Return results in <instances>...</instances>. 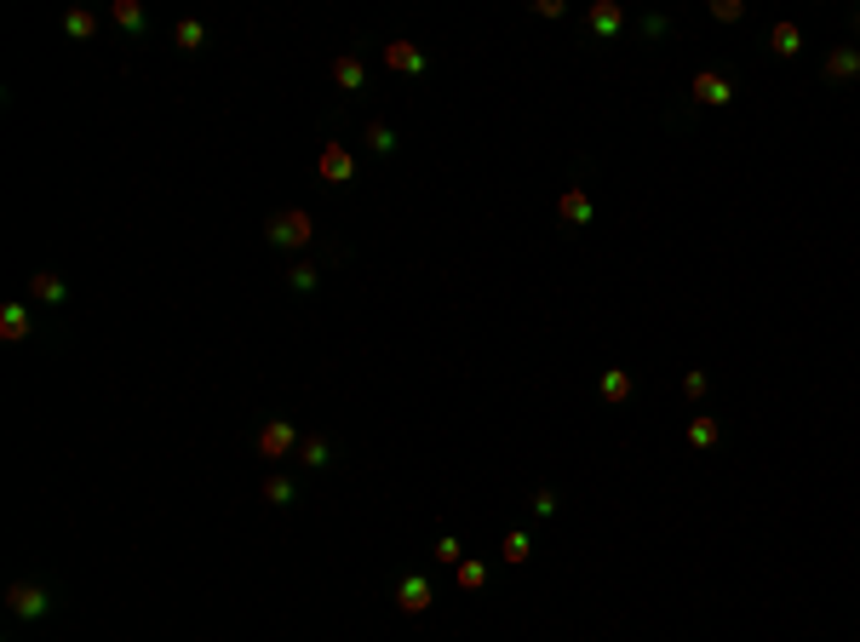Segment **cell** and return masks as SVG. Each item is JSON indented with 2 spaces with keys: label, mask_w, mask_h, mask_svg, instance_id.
I'll list each match as a JSON object with an SVG mask.
<instances>
[{
  "label": "cell",
  "mask_w": 860,
  "mask_h": 642,
  "mask_svg": "<svg viewBox=\"0 0 860 642\" xmlns=\"http://www.w3.org/2000/svg\"><path fill=\"white\" fill-rule=\"evenodd\" d=\"M562 12H568L562 0H534V18H562Z\"/></svg>",
  "instance_id": "cell-30"
},
{
  "label": "cell",
  "mask_w": 860,
  "mask_h": 642,
  "mask_svg": "<svg viewBox=\"0 0 860 642\" xmlns=\"http://www.w3.org/2000/svg\"><path fill=\"white\" fill-rule=\"evenodd\" d=\"M29 327H35V321H29V299H12L6 310H0V339H6V344L29 339Z\"/></svg>",
  "instance_id": "cell-9"
},
{
  "label": "cell",
  "mask_w": 860,
  "mask_h": 642,
  "mask_svg": "<svg viewBox=\"0 0 860 642\" xmlns=\"http://www.w3.org/2000/svg\"><path fill=\"white\" fill-rule=\"evenodd\" d=\"M264 236H270V247L304 253V247L316 241V218H310L304 207H287V212H276V218H270V230H264Z\"/></svg>",
  "instance_id": "cell-1"
},
{
  "label": "cell",
  "mask_w": 860,
  "mask_h": 642,
  "mask_svg": "<svg viewBox=\"0 0 860 642\" xmlns=\"http://www.w3.org/2000/svg\"><path fill=\"white\" fill-rule=\"evenodd\" d=\"M769 52L774 58H797V52H803V29H797V23H774L769 29Z\"/></svg>",
  "instance_id": "cell-15"
},
{
  "label": "cell",
  "mask_w": 860,
  "mask_h": 642,
  "mask_svg": "<svg viewBox=\"0 0 860 642\" xmlns=\"http://www.w3.org/2000/svg\"><path fill=\"white\" fill-rule=\"evenodd\" d=\"M430 602H436V585H430L425 574H408V579L396 585V608H402V614H425Z\"/></svg>",
  "instance_id": "cell-6"
},
{
  "label": "cell",
  "mask_w": 860,
  "mask_h": 642,
  "mask_svg": "<svg viewBox=\"0 0 860 642\" xmlns=\"http://www.w3.org/2000/svg\"><path fill=\"white\" fill-rule=\"evenodd\" d=\"M172 41H178V52H201V46H207V23H201V18H184L178 29H172Z\"/></svg>",
  "instance_id": "cell-19"
},
{
  "label": "cell",
  "mask_w": 860,
  "mask_h": 642,
  "mask_svg": "<svg viewBox=\"0 0 860 642\" xmlns=\"http://www.w3.org/2000/svg\"><path fill=\"white\" fill-rule=\"evenodd\" d=\"M287 287H293V293H316V270H310V264H293V270H287Z\"/></svg>",
  "instance_id": "cell-27"
},
{
  "label": "cell",
  "mask_w": 860,
  "mask_h": 642,
  "mask_svg": "<svg viewBox=\"0 0 860 642\" xmlns=\"http://www.w3.org/2000/svg\"><path fill=\"white\" fill-rule=\"evenodd\" d=\"M367 149L373 155H396V132H390L385 121H373V127H367Z\"/></svg>",
  "instance_id": "cell-25"
},
{
  "label": "cell",
  "mask_w": 860,
  "mask_h": 642,
  "mask_svg": "<svg viewBox=\"0 0 860 642\" xmlns=\"http://www.w3.org/2000/svg\"><path fill=\"white\" fill-rule=\"evenodd\" d=\"M333 86H344V92H362V86H367V64H362L356 52L333 58Z\"/></svg>",
  "instance_id": "cell-11"
},
{
  "label": "cell",
  "mask_w": 860,
  "mask_h": 642,
  "mask_svg": "<svg viewBox=\"0 0 860 642\" xmlns=\"http://www.w3.org/2000/svg\"><path fill=\"white\" fill-rule=\"evenodd\" d=\"M826 81H860V46H837L826 58Z\"/></svg>",
  "instance_id": "cell-13"
},
{
  "label": "cell",
  "mask_w": 860,
  "mask_h": 642,
  "mask_svg": "<svg viewBox=\"0 0 860 642\" xmlns=\"http://www.w3.org/2000/svg\"><path fill=\"white\" fill-rule=\"evenodd\" d=\"M557 212H562V224H574V230H585L591 218H597V207H591V195L574 184V190H562V201H557Z\"/></svg>",
  "instance_id": "cell-8"
},
{
  "label": "cell",
  "mask_w": 860,
  "mask_h": 642,
  "mask_svg": "<svg viewBox=\"0 0 860 642\" xmlns=\"http://www.w3.org/2000/svg\"><path fill=\"white\" fill-rule=\"evenodd\" d=\"M706 12H711L717 23H740V18H746V6H740V0H711Z\"/></svg>",
  "instance_id": "cell-26"
},
{
  "label": "cell",
  "mask_w": 860,
  "mask_h": 642,
  "mask_svg": "<svg viewBox=\"0 0 860 642\" xmlns=\"http://www.w3.org/2000/svg\"><path fill=\"white\" fill-rule=\"evenodd\" d=\"M92 29H98V18H92L86 6H75V12H64V35H69V41H86Z\"/></svg>",
  "instance_id": "cell-22"
},
{
  "label": "cell",
  "mask_w": 860,
  "mask_h": 642,
  "mask_svg": "<svg viewBox=\"0 0 860 642\" xmlns=\"http://www.w3.org/2000/svg\"><path fill=\"white\" fill-rule=\"evenodd\" d=\"M316 178H321V184H350V178H356V155H350V144L327 138V144L316 149Z\"/></svg>",
  "instance_id": "cell-3"
},
{
  "label": "cell",
  "mask_w": 860,
  "mask_h": 642,
  "mask_svg": "<svg viewBox=\"0 0 860 642\" xmlns=\"http://www.w3.org/2000/svg\"><path fill=\"white\" fill-rule=\"evenodd\" d=\"M299 425H293V419H264L258 425V436H253V448L264 453V459H293V453H299Z\"/></svg>",
  "instance_id": "cell-2"
},
{
  "label": "cell",
  "mask_w": 860,
  "mask_h": 642,
  "mask_svg": "<svg viewBox=\"0 0 860 642\" xmlns=\"http://www.w3.org/2000/svg\"><path fill=\"white\" fill-rule=\"evenodd\" d=\"M683 390H688V402H700V396L711 390V379H706V373H688V379H683Z\"/></svg>",
  "instance_id": "cell-29"
},
{
  "label": "cell",
  "mask_w": 860,
  "mask_h": 642,
  "mask_svg": "<svg viewBox=\"0 0 860 642\" xmlns=\"http://www.w3.org/2000/svg\"><path fill=\"white\" fill-rule=\"evenodd\" d=\"M109 18L127 29V35H144V29H149V18H144V6H138V0H115V6H109Z\"/></svg>",
  "instance_id": "cell-17"
},
{
  "label": "cell",
  "mask_w": 860,
  "mask_h": 642,
  "mask_svg": "<svg viewBox=\"0 0 860 642\" xmlns=\"http://www.w3.org/2000/svg\"><path fill=\"white\" fill-rule=\"evenodd\" d=\"M717 442H723V425H717V413H694V419H688V448L706 453V448H717Z\"/></svg>",
  "instance_id": "cell-12"
},
{
  "label": "cell",
  "mask_w": 860,
  "mask_h": 642,
  "mask_svg": "<svg viewBox=\"0 0 860 642\" xmlns=\"http://www.w3.org/2000/svg\"><path fill=\"white\" fill-rule=\"evenodd\" d=\"M585 23L597 29V35H620V29H625V12L614 6V0H597V6L585 12Z\"/></svg>",
  "instance_id": "cell-14"
},
{
  "label": "cell",
  "mask_w": 860,
  "mask_h": 642,
  "mask_svg": "<svg viewBox=\"0 0 860 642\" xmlns=\"http://www.w3.org/2000/svg\"><path fill=\"white\" fill-rule=\"evenodd\" d=\"M528 505H534V516L545 522V516H557V493H551V488H539L534 499H528Z\"/></svg>",
  "instance_id": "cell-28"
},
{
  "label": "cell",
  "mask_w": 860,
  "mask_h": 642,
  "mask_svg": "<svg viewBox=\"0 0 860 642\" xmlns=\"http://www.w3.org/2000/svg\"><path fill=\"white\" fill-rule=\"evenodd\" d=\"M511 562V568H522L528 556H534V534H528V528H516V534H505V551H499Z\"/></svg>",
  "instance_id": "cell-20"
},
{
  "label": "cell",
  "mask_w": 860,
  "mask_h": 642,
  "mask_svg": "<svg viewBox=\"0 0 860 642\" xmlns=\"http://www.w3.org/2000/svg\"><path fill=\"white\" fill-rule=\"evenodd\" d=\"M264 499H270V505H293L299 488H293V476H264Z\"/></svg>",
  "instance_id": "cell-23"
},
{
  "label": "cell",
  "mask_w": 860,
  "mask_h": 642,
  "mask_svg": "<svg viewBox=\"0 0 860 642\" xmlns=\"http://www.w3.org/2000/svg\"><path fill=\"white\" fill-rule=\"evenodd\" d=\"M631 390H637V384H631V373H625V367H608V373H602V402L620 407V402H631Z\"/></svg>",
  "instance_id": "cell-18"
},
{
  "label": "cell",
  "mask_w": 860,
  "mask_h": 642,
  "mask_svg": "<svg viewBox=\"0 0 860 642\" xmlns=\"http://www.w3.org/2000/svg\"><path fill=\"white\" fill-rule=\"evenodd\" d=\"M293 459H299V465H310V471H327V465H333V448H327V436H304Z\"/></svg>",
  "instance_id": "cell-16"
},
{
  "label": "cell",
  "mask_w": 860,
  "mask_h": 642,
  "mask_svg": "<svg viewBox=\"0 0 860 642\" xmlns=\"http://www.w3.org/2000/svg\"><path fill=\"white\" fill-rule=\"evenodd\" d=\"M453 579H459V591H482L488 585V562H476V556H465L459 568H453Z\"/></svg>",
  "instance_id": "cell-21"
},
{
  "label": "cell",
  "mask_w": 860,
  "mask_h": 642,
  "mask_svg": "<svg viewBox=\"0 0 860 642\" xmlns=\"http://www.w3.org/2000/svg\"><path fill=\"white\" fill-rule=\"evenodd\" d=\"M29 299H35V304H64V299H69L64 276H52V270H35V276H29Z\"/></svg>",
  "instance_id": "cell-10"
},
{
  "label": "cell",
  "mask_w": 860,
  "mask_h": 642,
  "mask_svg": "<svg viewBox=\"0 0 860 642\" xmlns=\"http://www.w3.org/2000/svg\"><path fill=\"white\" fill-rule=\"evenodd\" d=\"M6 608H12L18 619H46V614H52V597H46V585L18 579V585H6Z\"/></svg>",
  "instance_id": "cell-4"
},
{
  "label": "cell",
  "mask_w": 860,
  "mask_h": 642,
  "mask_svg": "<svg viewBox=\"0 0 860 642\" xmlns=\"http://www.w3.org/2000/svg\"><path fill=\"white\" fill-rule=\"evenodd\" d=\"M385 69H396V75H425L430 64H425V52H419L413 41H390V46H385Z\"/></svg>",
  "instance_id": "cell-7"
},
{
  "label": "cell",
  "mask_w": 860,
  "mask_h": 642,
  "mask_svg": "<svg viewBox=\"0 0 860 642\" xmlns=\"http://www.w3.org/2000/svg\"><path fill=\"white\" fill-rule=\"evenodd\" d=\"M430 556H436V562H442V568H459V562H465V545H459V539H453V534H442V539H436V545H430Z\"/></svg>",
  "instance_id": "cell-24"
},
{
  "label": "cell",
  "mask_w": 860,
  "mask_h": 642,
  "mask_svg": "<svg viewBox=\"0 0 860 642\" xmlns=\"http://www.w3.org/2000/svg\"><path fill=\"white\" fill-rule=\"evenodd\" d=\"M688 92H694V104L717 109V104H729V98H734V81H729V75H717V69H700L694 81H688Z\"/></svg>",
  "instance_id": "cell-5"
},
{
  "label": "cell",
  "mask_w": 860,
  "mask_h": 642,
  "mask_svg": "<svg viewBox=\"0 0 860 642\" xmlns=\"http://www.w3.org/2000/svg\"><path fill=\"white\" fill-rule=\"evenodd\" d=\"M855 29H860V18H855Z\"/></svg>",
  "instance_id": "cell-31"
}]
</instances>
